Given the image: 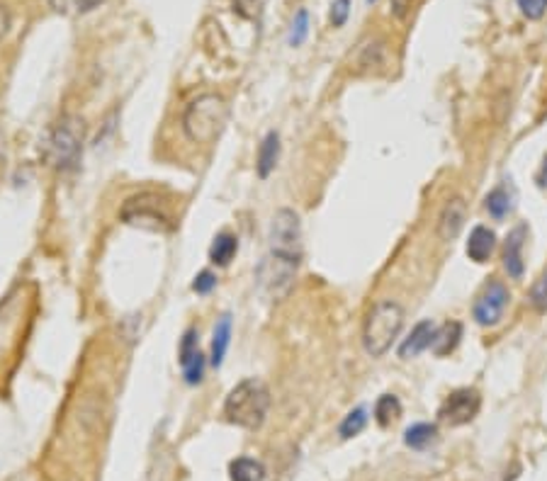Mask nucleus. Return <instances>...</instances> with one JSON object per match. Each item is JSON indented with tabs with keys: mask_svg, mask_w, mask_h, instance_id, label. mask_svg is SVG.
Wrapping results in <instances>:
<instances>
[{
	"mask_svg": "<svg viewBox=\"0 0 547 481\" xmlns=\"http://www.w3.org/2000/svg\"><path fill=\"white\" fill-rule=\"evenodd\" d=\"M297 267H299V260L290 258V256H280V253H273L270 250L268 256L263 258V263L258 265V282L260 287L265 289L268 297L273 299H285L292 287H295Z\"/></svg>",
	"mask_w": 547,
	"mask_h": 481,
	"instance_id": "nucleus-5",
	"label": "nucleus"
},
{
	"mask_svg": "<svg viewBox=\"0 0 547 481\" xmlns=\"http://www.w3.org/2000/svg\"><path fill=\"white\" fill-rule=\"evenodd\" d=\"M229 474H232V481H263L265 479V467L251 457H239L229 464Z\"/></svg>",
	"mask_w": 547,
	"mask_h": 481,
	"instance_id": "nucleus-19",
	"label": "nucleus"
},
{
	"mask_svg": "<svg viewBox=\"0 0 547 481\" xmlns=\"http://www.w3.org/2000/svg\"><path fill=\"white\" fill-rule=\"evenodd\" d=\"M436 330H438V326H436L431 319L419 321V323L412 329V333L402 340V346H399V357H402V360H412V357L421 355L423 350H429V347L433 346Z\"/></svg>",
	"mask_w": 547,
	"mask_h": 481,
	"instance_id": "nucleus-12",
	"label": "nucleus"
},
{
	"mask_svg": "<svg viewBox=\"0 0 547 481\" xmlns=\"http://www.w3.org/2000/svg\"><path fill=\"white\" fill-rule=\"evenodd\" d=\"M229 122V105L222 95L207 93L192 100L183 115V132L192 143L212 146L222 136Z\"/></svg>",
	"mask_w": 547,
	"mask_h": 481,
	"instance_id": "nucleus-1",
	"label": "nucleus"
},
{
	"mask_svg": "<svg viewBox=\"0 0 547 481\" xmlns=\"http://www.w3.org/2000/svg\"><path fill=\"white\" fill-rule=\"evenodd\" d=\"M538 183H540V187H547V156H545V160H543V168H540V173H538Z\"/></svg>",
	"mask_w": 547,
	"mask_h": 481,
	"instance_id": "nucleus-34",
	"label": "nucleus"
},
{
	"mask_svg": "<svg viewBox=\"0 0 547 481\" xmlns=\"http://www.w3.org/2000/svg\"><path fill=\"white\" fill-rule=\"evenodd\" d=\"M306 35H309V12H306V10L302 8L295 15V20H292V25H290V35H288L290 46H302V45H305Z\"/></svg>",
	"mask_w": 547,
	"mask_h": 481,
	"instance_id": "nucleus-23",
	"label": "nucleus"
},
{
	"mask_svg": "<svg viewBox=\"0 0 547 481\" xmlns=\"http://www.w3.org/2000/svg\"><path fill=\"white\" fill-rule=\"evenodd\" d=\"M436 437H438V428L433 423H413L404 433V445L412 447V450H426L436 443Z\"/></svg>",
	"mask_w": 547,
	"mask_h": 481,
	"instance_id": "nucleus-18",
	"label": "nucleus"
},
{
	"mask_svg": "<svg viewBox=\"0 0 547 481\" xmlns=\"http://www.w3.org/2000/svg\"><path fill=\"white\" fill-rule=\"evenodd\" d=\"M83 139H86V125L78 115H63L54 125L49 142H46V160L61 173H69L83 156Z\"/></svg>",
	"mask_w": 547,
	"mask_h": 481,
	"instance_id": "nucleus-4",
	"label": "nucleus"
},
{
	"mask_svg": "<svg viewBox=\"0 0 547 481\" xmlns=\"http://www.w3.org/2000/svg\"><path fill=\"white\" fill-rule=\"evenodd\" d=\"M270 250L302 260V224L292 209H278L270 222Z\"/></svg>",
	"mask_w": 547,
	"mask_h": 481,
	"instance_id": "nucleus-7",
	"label": "nucleus"
},
{
	"mask_svg": "<svg viewBox=\"0 0 547 481\" xmlns=\"http://www.w3.org/2000/svg\"><path fill=\"white\" fill-rule=\"evenodd\" d=\"M467 222V205L462 197H450L443 212L438 216V239L440 240H455L462 233Z\"/></svg>",
	"mask_w": 547,
	"mask_h": 481,
	"instance_id": "nucleus-10",
	"label": "nucleus"
},
{
	"mask_svg": "<svg viewBox=\"0 0 547 481\" xmlns=\"http://www.w3.org/2000/svg\"><path fill=\"white\" fill-rule=\"evenodd\" d=\"M479 409H482V396H479V392L465 387V389H455L448 399L443 401L438 416L443 423H448V426L453 428L467 426L469 420L477 419Z\"/></svg>",
	"mask_w": 547,
	"mask_h": 481,
	"instance_id": "nucleus-9",
	"label": "nucleus"
},
{
	"mask_svg": "<svg viewBox=\"0 0 547 481\" xmlns=\"http://www.w3.org/2000/svg\"><path fill=\"white\" fill-rule=\"evenodd\" d=\"M412 3L413 0H389V8H392V15L395 18H406L409 15V10H412Z\"/></svg>",
	"mask_w": 547,
	"mask_h": 481,
	"instance_id": "nucleus-30",
	"label": "nucleus"
},
{
	"mask_svg": "<svg viewBox=\"0 0 547 481\" xmlns=\"http://www.w3.org/2000/svg\"><path fill=\"white\" fill-rule=\"evenodd\" d=\"M270 411V392L265 384L251 377L233 387L225 401V416L229 423L246 430H256L265 423Z\"/></svg>",
	"mask_w": 547,
	"mask_h": 481,
	"instance_id": "nucleus-2",
	"label": "nucleus"
},
{
	"mask_svg": "<svg viewBox=\"0 0 547 481\" xmlns=\"http://www.w3.org/2000/svg\"><path fill=\"white\" fill-rule=\"evenodd\" d=\"M350 15V0H333L331 12H329V20H331L333 27H343L348 22Z\"/></svg>",
	"mask_w": 547,
	"mask_h": 481,
	"instance_id": "nucleus-28",
	"label": "nucleus"
},
{
	"mask_svg": "<svg viewBox=\"0 0 547 481\" xmlns=\"http://www.w3.org/2000/svg\"><path fill=\"white\" fill-rule=\"evenodd\" d=\"M122 222L132 224V226H142V229H151V232H166L171 229V214L163 207V202L156 195H136L132 200H127L122 207Z\"/></svg>",
	"mask_w": 547,
	"mask_h": 481,
	"instance_id": "nucleus-6",
	"label": "nucleus"
},
{
	"mask_svg": "<svg viewBox=\"0 0 547 481\" xmlns=\"http://www.w3.org/2000/svg\"><path fill=\"white\" fill-rule=\"evenodd\" d=\"M404 329L402 304L385 299L377 302L363 323V347L370 357L387 355Z\"/></svg>",
	"mask_w": 547,
	"mask_h": 481,
	"instance_id": "nucleus-3",
	"label": "nucleus"
},
{
	"mask_svg": "<svg viewBox=\"0 0 547 481\" xmlns=\"http://www.w3.org/2000/svg\"><path fill=\"white\" fill-rule=\"evenodd\" d=\"M280 160V134L278 132H268L265 139L260 143L258 149V163H256V170H258L260 178H268L270 173L275 170Z\"/></svg>",
	"mask_w": 547,
	"mask_h": 481,
	"instance_id": "nucleus-14",
	"label": "nucleus"
},
{
	"mask_svg": "<svg viewBox=\"0 0 547 481\" xmlns=\"http://www.w3.org/2000/svg\"><path fill=\"white\" fill-rule=\"evenodd\" d=\"M526 239H528V226L526 224H518L509 239L503 243V267L506 273L513 280H520L523 277V270H526V263H523V246H526Z\"/></svg>",
	"mask_w": 547,
	"mask_h": 481,
	"instance_id": "nucleus-11",
	"label": "nucleus"
},
{
	"mask_svg": "<svg viewBox=\"0 0 547 481\" xmlns=\"http://www.w3.org/2000/svg\"><path fill=\"white\" fill-rule=\"evenodd\" d=\"M494 250H496V233H494L489 226H482V224L475 226V229L469 232V239H467V258L482 265V263L492 258Z\"/></svg>",
	"mask_w": 547,
	"mask_h": 481,
	"instance_id": "nucleus-13",
	"label": "nucleus"
},
{
	"mask_svg": "<svg viewBox=\"0 0 547 481\" xmlns=\"http://www.w3.org/2000/svg\"><path fill=\"white\" fill-rule=\"evenodd\" d=\"M402 416V401L396 399L395 394H385L380 396L375 404V420L382 428L392 426L396 419Z\"/></svg>",
	"mask_w": 547,
	"mask_h": 481,
	"instance_id": "nucleus-20",
	"label": "nucleus"
},
{
	"mask_svg": "<svg viewBox=\"0 0 547 481\" xmlns=\"http://www.w3.org/2000/svg\"><path fill=\"white\" fill-rule=\"evenodd\" d=\"M368 426V411L365 409H355L350 411L348 416L343 419V423L339 426V433H341L343 440H350V437L360 436L363 430Z\"/></svg>",
	"mask_w": 547,
	"mask_h": 481,
	"instance_id": "nucleus-22",
	"label": "nucleus"
},
{
	"mask_svg": "<svg viewBox=\"0 0 547 481\" xmlns=\"http://www.w3.org/2000/svg\"><path fill=\"white\" fill-rule=\"evenodd\" d=\"M509 299H511L509 287L499 282V280H492V282L482 289V294L477 297L472 316H475L479 326L492 329V326H496V323L503 319V312H506V306H509Z\"/></svg>",
	"mask_w": 547,
	"mask_h": 481,
	"instance_id": "nucleus-8",
	"label": "nucleus"
},
{
	"mask_svg": "<svg viewBox=\"0 0 547 481\" xmlns=\"http://www.w3.org/2000/svg\"><path fill=\"white\" fill-rule=\"evenodd\" d=\"M49 5H52V10H56V12L66 15V12L76 5V0H49Z\"/></svg>",
	"mask_w": 547,
	"mask_h": 481,
	"instance_id": "nucleus-31",
	"label": "nucleus"
},
{
	"mask_svg": "<svg viewBox=\"0 0 547 481\" xmlns=\"http://www.w3.org/2000/svg\"><path fill=\"white\" fill-rule=\"evenodd\" d=\"M8 27H10L8 10H5V5H0V39L5 37V32H8Z\"/></svg>",
	"mask_w": 547,
	"mask_h": 481,
	"instance_id": "nucleus-32",
	"label": "nucleus"
},
{
	"mask_svg": "<svg viewBox=\"0 0 547 481\" xmlns=\"http://www.w3.org/2000/svg\"><path fill=\"white\" fill-rule=\"evenodd\" d=\"M0 160H3V159H0Z\"/></svg>",
	"mask_w": 547,
	"mask_h": 481,
	"instance_id": "nucleus-36",
	"label": "nucleus"
},
{
	"mask_svg": "<svg viewBox=\"0 0 547 481\" xmlns=\"http://www.w3.org/2000/svg\"><path fill=\"white\" fill-rule=\"evenodd\" d=\"M232 5L243 20H258L265 10V0H232Z\"/></svg>",
	"mask_w": 547,
	"mask_h": 481,
	"instance_id": "nucleus-25",
	"label": "nucleus"
},
{
	"mask_svg": "<svg viewBox=\"0 0 547 481\" xmlns=\"http://www.w3.org/2000/svg\"><path fill=\"white\" fill-rule=\"evenodd\" d=\"M368 3H375V0H368Z\"/></svg>",
	"mask_w": 547,
	"mask_h": 481,
	"instance_id": "nucleus-35",
	"label": "nucleus"
},
{
	"mask_svg": "<svg viewBox=\"0 0 547 481\" xmlns=\"http://www.w3.org/2000/svg\"><path fill=\"white\" fill-rule=\"evenodd\" d=\"M530 304H533L538 312L547 309V270L540 275V280L533 285V289H530Z\"/></svg>",
	"mask_w": 547,
	"mask_h": 481,
	"instance_id": "nucleus-27",
	"label": "nucleus"
},
{
	"mask_svg": "<svg viewBox=\"0 0 547 481\" xmlns=\"http://www.w3.org/2000/svg\"><path fill=\"white\" fill-rule=\"evenodd\" d=\"M460 338H462V326L458 321H448L443 323L438 330H436V338H433V353L436 355H448L455 347L460 346Z\"/></svg>",
	"mask_w": 547,
	"mask_h": 481,
	"instance_id": "nucleus-17",
	"label": "nucleus"
},
{
	"mask_svg": "<svg viewBox=\"0 0 547 481\" xmlns=\"http://www.w3.org/2000/svg\"><path fill=\"white\" fill-rule=\"evenodd\" d=\"M516 3H518V10L523 18H528V20L545 18L547 0H516Z\"/></svg>",
	"mask_w": 547,
	"mask_h": 481,
	"instance_id": "nucleus-26",
	"label": "nucleus"
},
{
	"mask_svg": "<svg viewBox=\"0 0 547 481\" xmlns=\"http://www.w3.org/2000/svg\"><path fill=\"white\" fill-rule=\"evenodd\" d=\"M236 250H239V239H236L233 233L229 232L216 233L215 240H212V246H209V260H212L215 265L225 267L232 263L233 256H236Z\"/></svg>",
	"mask_w": 547,
	"mask_h": 481,
	"instance_id": "nucleus-16",
	"label": "nucleus"
},
{
	"mask_svg": "<svg viewBox=\"0 0 547 481\" xmlns=\"http://www.w3.org/2000/svg\"><path fill=\"white\" fill-rule=\"evenodd\" d=\"M102 3V0H76V8L81 10V12H90V10H95Z\"/></svg>",
	"mask_w": 547,
	"mask_h": 481,
	"instance_id": "nucleus-33",
	"label": "nucleus"
},
{
	"mask_svg": "<svg viewBox=\"0 0 547 481\" xmlns=\"http://www.w3.org/2000/svg\"><path fill=\"white\" fill-rule=\"evenodd\" d=\"M229 343H232V316L225 314L222 319L216 321L215 333H212V353H209V363H212V365L219 367L225 363Z\"/></svg>",
	"mask_w": 547,
	"mask_h": 481,
	"instance_id": "nucleus-15",
	"label": "nucleus"
},
{
	"mask_svg": "<svg viewBox=\"0 0 547 481\" xmlns=\"http://www.w3.org/2000/svg\"><path fill=\"white\" fill-rule=\"evenodd\" d=\"M216 287V275L212 270H202L195 280H192V292L209 294Z\"/></svg>",
	"mask_w": 547,
	"mask_h": 481,
	"instance_id": "nucleus-29",
	"label": "nucleus"
},
{
	"mask_svg": "<svg viewBox=\"0 0 547 481\" xmlns=\"http://www.w3.org/2000/svg\"><path fill=\"white\" fill-rule=\"evenodd\" d=\"M180 367H183V374H185V382L200 384L202 382V377H205V355L198 353V355H192L188 363H183Z\"/></svg>",
	"mask_w": 547,
	"mask_h": 481,
	"instance_id": "nucleus-24",
	"label": "nucleus"
},
{
	"mask_svg": "<svg viewBox=\"0 0 547 481\" xmlns=\"http://www.w3.org/2000/svg\"><path fill=\"white\" fill-rule=\"evenodd\" d=\"M486 212L492 214L494 219H503L506 214L511 212V192L506 190V185L494 187L492 192L485 200Z\"/></svg>",
	"mask_w": 547,
	"mask_h": 481,
	"instance_id": "nucleus-21",
	"label": "nucleus"
}]
</instances>
